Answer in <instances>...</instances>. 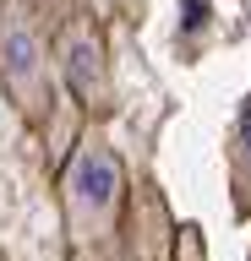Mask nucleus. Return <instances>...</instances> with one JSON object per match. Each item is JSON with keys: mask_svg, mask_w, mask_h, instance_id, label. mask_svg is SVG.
<instances>
[{"mask_svg": "<svg viewBox=\"0 0 251 261\" xmlns=\"http://www.w3.org/2000/svg\"><path fill=\"white\" fill-rule=\"evenodd\" d=\"M120 158L109 152L104 136H87L77 147V158L66 169V228L77 245H93L115 228V212H120Z\"/></svg>", "mask_w": 251, "mask_h": 261, "instance_id": "f257e3e1", "label": "nucleus"}, {"mask_svg": "<svg viewBox=\"0 0 251 261\" xmlns=\"http://www.w3.org/2000/svg\"><path fill=\"white\" fill-rule=\"evenodd\" d=\"M0 82L28 120H44L55 109L50 49H44V33H38L28 0H6V11H0Z\"/></svg>", "mask_w": 251, "mask_h": 261, "instance_id": "f03ea898", "label": "nucleus"}, {"mask_svg": "<svg viewBox=\"0 0 251 261\" xmlns=\"http://www.w3.org/2000/svg\"><path fill=\"white\" fill-rule=\"evenodd\" d=\"M60 76L71 82V93L82 98L87 109H109L115 98V82H109V60H104V44L87 22H71L60 33Z\"/></svg>", "mask_w": 251, "mask_h": 261, "instance_id": "7ed1b4c3", "label": "nucleus"}, {"mask_svg": "<svg viewBox=\"0 0 251 261\" xmlns=\"http://www.w3.org/2000/svg\"><path fill=\"white\" fill-rule=\"evenodd\" d=\"M235 185L251 196V103L240 109V130H235Z\"/></svg>", "mask_w": 251, "mask_h": 261, "instance_id": "20e7f679", "label": "nucleus"}]
</instances>
